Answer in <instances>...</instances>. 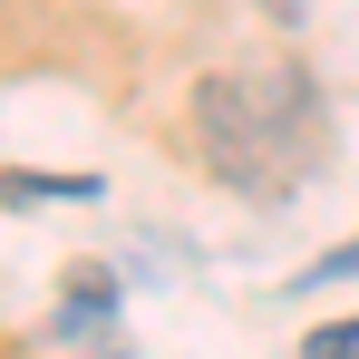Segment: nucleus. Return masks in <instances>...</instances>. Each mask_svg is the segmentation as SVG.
Listing matches in <instances>:
<instances>
[{
  "label": "nucleus",
  "mask_w": 359,
  "mask_h": 359,
  "mask_svg": "<svg viewBox=\"0 0 359 359\" xmlns=\"http://www.w3.org/2000/svg\"><path fill=\"white\" fill-rule=\"evenodd\" d=\"M301 359H359V320H340V330H311V340H301Z\"/></svg>",
  "instance_id": "nucleus-2"
},
{
  "label": "nucleus",
  "mask_w": 359,
  "mask_h": 359,
  "mask_svg": "<svg viewBox=\"0 0 359 359\" xmlns=\"http://www.w3.org/2000/svg\"><path fill=\"white\" fill-rule=\"evenodd\" d=\"M350 272H359V243H350V252H330V262H320L311 282H350Z\"/></svg>",
  "instance_id": "nucleus-3"
},
{
  "label": "nucleus",
  "mask_w": 359,
  "mask_h": 359,
  "mask_svg": "<svg viewBox=\"0 0 359 359\" xmlns=\"http://www.w3.org/2000/svg\"><path fill=\"white\" fill-rule=\"evenodd\" d=\"M262 10H272V20H301V0H262Z\"/></svg>",
  "instance_id": "nucleus-4"
},
{
  "label": "nucleus",
  "mask_w": 359,
  "mask_h": 359,
  "mask_svg": "<svg viewBox=\"0 0 359 359\" xmlns=\"http://www.w3.org/2000/svg\"><path fill=\"white\" fill-rule=\"evenodd\" d=\"M194 146H204V165L243 194H282L292 165H282V146H272V126L252 107V88H243V68H214V78H194Z\"/></svg>",
  "instance_id": "nucleus-1"
}]
</instances>
